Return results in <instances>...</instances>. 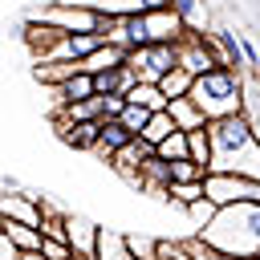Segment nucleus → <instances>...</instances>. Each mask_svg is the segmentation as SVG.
Instances as JSON below:
<instances>
[{
    "label": "nucleus",
    "mask_w": 260,
    "mask_h": 260,
    "mask_svg": "<svg viewBox=\"0 0 260 260\" xmlns=\"http://www.w3.org/2000/svg\"><path fill=\"white\" fill-rule=\"evenodd\" d=\"M207 244L236 260H260V203H228L199 232Z\"/></svg>",
    "instance_id": "f257e3e1"
},
{
    "label": "nucleus",
    "mask_w": 260,
    "mask_h": 260,
    "mask_svg": "<svg viewBox=\"0 0 260 260\" xmlns=\"http://www.w3.org/2000/svg\"><path fill=\"white\" fill-rule=\"evenodd\" d=\"M191 98L203 106L207 122L228 118V114H240V110H244V69L215 65V69L199 73L195 85H191Z\"/></svg>",
    "instance_id": "f03ea898"
},
{
    "label": "nucleus",
    "mask_w": 260,
    "mask_h": 260,
    "mask_svg": "<svg viewBox=\"0 0 260 260\" xmlns=\"http://www.w3.org/2000/svg\"><path fill=\"white\" fill-rule=\"evenodd\" d=\"M207 134H211V150H215L211 171H223V167H228V162H232L248 142H256V138H260V130H256V122L248 118V110L207 122Z\"/></svg>",
    "instance_id": "7ed1b4c3"
},
{
    "label": "nucleus",
    "mask_w": 260,
    "mask_h": 260,
    "mask_svg": "<svg viewBox=\"0 0 260 260\" xmlns=\"http://www.w3.org/2000/svg\"><path fill=\"white\" fill-rule=\"evenodd\" d=\"M32 20L53 24V28H61V32H98V37H106L110 24H114V16L93 12V8H85V4H77V0H53V4H45L41 12H32Z\"/></svg>",
    "instance_id": "20e7f679"
},
{
    "label": "nucleus",
    "mask_w": 260,
    "mask_h": 260,
    "mask_svg": "<svg viewBox=\"0 0 260 260\" xmlns=\"http://www.w3.org/2000/svg\"><path fill=\"white\" fill-rule=\"evenodd\" d=\"M142 81H162L171 69H179V41L175 45H142V49H130V61H126Z\"/></svg>",
    "instance_id": "39448f33"
},
{
    "label": "nucleus",
    "mask_w": 260,
    "mask_h": 260,
    "mask_svg": "<svg viewBox=\"0 0 260 260\" xmlns=\"http://www.w3.org/2000/svg\"><path fill=\"white\" fill-rule=\"evenodd\" d=\"M207 199H215L219 207L228 203H260V179H244V175H207Z\"/></svg>",
    "instance_id": "423d86ee"
},
{
    "label": "nucleus",
    "mask_w": 260,
    "mask_h": 260,
    "mask_svg": "<svg viewBox=\"0 0 260 260\" xmlns=\"http://www.w3.org/2000/svg\"><path fill=\"white\" fill-rule=\"evenodd\" d=\"M179 65L191 69L195 77L207 73V69H215V65H223V61H219V49H215V41H211V32H207V37H203V32H187V37L179 41Z\"/></svg>",
    "instance_id": "0eeeda50"
},
{
    "label": "nucleus",
    "mask_w": 260,
    "mask_h": 260,
    "mask_svg": "<svg viewBox=\"0 0 260 260\" xmlns=\"http://www.w3.org/2000/svg\"><path fill=\"white\" fill-rule=\"evenodd\" d=\"M45 211L49 203L28 195V191H16V195H0V215L4 219H16V223H28V228H41L45 223Z\"/></svg>",
    "instance_id": "6e6552de"
},
{
    "label": "nucleus",
    "mask_w": 260,
    "mask_h": 260,
    "mask_svg": "<svg viewBox=\"0 0 260 260\" xmlns=\"http://www.w3.org/2000/svg\"><path fill=\"white\" fill-rule=\"evenodd\" d=\"M146 28H150V45H175V41H183V37L191 32L187 20L175 12V4H171V8L146 12Z\"/></svg>",
    "instance_id": "1a4fd4ad"
},
{
    "label": "nucleus",
    "mask_w": 260,
    "mask_h": 260,
    "mask_svg": "<svg viewBox=\"0 0 260 260\" xmlns=\"http://www.w3.org/2000/svg\"><path fill=\"white\" fill-rule=\"evenodd\" d=\"M154 154H158V150H154V146H150L146 138H134V142H130L126 150H118V154L110 158V167H114V171H118L122 179L138 183V179H142V167H146V162H150Z\"/></svg>",
    "instance_id": "9d476101"
},
{
    "label": "nucleus",
    "mask_w": 260,
    "mask_h": 260,
    "mask_svg": "<svg viewBox=\"0 0 260 260\" xmlns=\"http://www.w3.org/2000/svg\"><path fill=\"white\" fill-rule=\"evenodd\" d=\"M93 12H106V16H134V12H154V8H171L175 0H77Z\"/></svg>",
    "instance_id": "9b49d317"
},
{
    "label": "nucleus",
    "mask_w": 260,
    "mask_h": 260,
    "mask_svg": "<svg viewBox=\"0 0 260 260\" xmlns=\"http://www.w3.org/2000/svg\"><path fill=\"white\" fill-rule=\"evenodd\" d=\"M53 98H57V110L73 106V102H89V98H98V81H93V73H73L69 81L53 85Z\"/></svg>",
    "instance_id": "f8f14e48"
},
{
    "label": "nucleus",
    "mask_w": 260,
    "mask_h": 260,
    "mask_svg": "<svg viewBox=\"0 0 260 260\" xmlns=\"http://www.w3.org/2000/svg\"><path fill=\"white\" fill-rule=\"evenodd\" d=\"M130 142H134V134H130V130H126V126H122L118 118H106V122H102V138H98V146H93V154L110 162V158H114L118 150H126Z\"/></svg>",
    "instance_id": "ddd939ff"
},
{
    "label": "nucleus",
    "mask_w": 260,
    "mask_h": 260,
    "mask_svg": "<svg viewBox=\"0 0 260 260\" xmlns=\"http://www.w3.org/2000/svg\"><path fill=\"white\" fill-rule=\"evenodd\" d=\"M126 61H130V49H122V45H110V41H106L102 49H93V53L81 61V73H93V77H98V73L118 69V65H126Z\"/></svg>",
    "instance_id": "4468645a"
},
{
    "label": "nucleus",
    "mask_w": 260,
    "mask_h": 260,
    "mask_svg": "<svg viewBox=\"0 0 260 260\" xmlns=\"http://www.w3.org/2000/svg\"><path fill=\"white\" fill-rule=\"evenodd\" d=\"M57 130L73 150H89V154H93V146L102 138V122H57Z\"/></svg>",
    "instance_id": "2eb2a0df"
},
{
    "label": "nucleus",
    "mask_w": 260,
    "mask_h": 260,
    "mask_svg": "<svg viewBox=\"0 0 260 260\" xmlns=\"http://www.w3.org/2000/svg\"><path fill=\"white\" fill-rule=\"evenodd\" d=\"M53 122H106V98H89V102H73V106H61L53 114Z\"/></svg>",
    "instance_id": "dca6fc26"
},
{
    "label": "nucleus",
    "mask_w": 260,
    "mask_h": 260,
    "mask_svg": "<svg viewBox=\"0 0 260 260\" xmlns=\"http://www.w3.org/2000/svg\"><path fill=\"white\" fill-rule=\"evenodd\" d=\"M93 81H98V93H126V98H130V89H134L142 77H138L130 65H118V69H106V73H98Z\"/></svg>",
    "instance_id": "f3484780"
},
{
    "label": "nucleus",
    "mask_w": 260,
    "mask_h": 260,
    "mask_svg": "<svg viewBox=\"0 0 260 260\" xmlns=\"http://www.w3.org/2000/svg\"><path fill=\"white\" fill-rule=\"evenodd\" d=\"M171 118H175L179 130H203V126H207V114H203V106H199L191 93L171 102Z\"/></svg>",
    "instance_id": "a211bd4d"
},
{
    "label": "nucleus",
    "mask_w": 260,
    "mask_h": 260,
    "mask_svg": "<svg viewBox=\"0 0 260 260\" xmlns=\"http://www.w3.org/2000/svg\"><path fill=\"white\" fill-rule=\"evenodd\" d=\"M98 232H102V228H93L89 219H73V215H69V244H73V252H77L81 260H93V252H98Z\"/></svg>",
    "instance_id": "6ab92c4d"
},
{
    "label": "nucleus",
    "mask_w": 260,
    "mask_h": 260,
    "mask_svg": "<svg viewBox=\"0 0 260 260\" xmlns=\"http://www.w3.org/2000/svg\"><path fill=\"white\" fill-rule=\"evenodd\" d=\"M211 41H215V49H219V61H223V65H232V69H248L244 45H240V37H236L232 28H215V32H211Z\"/></svg>",
    "instance_id": "aec40b11"
},
{
    "label": "nucleus",
    "mask_w": 260,
    "mask_h": 260,
    "mask_svg": "<svg viewBox=\"0 0 260 260\" xmlns=\"http://www.w3.org/2000/svg\"><path fill=\"white\" fill-rule=\"evenodd\" d=\"M219 175H244V179H260V138H256V142H248V146H244V150H240V154H236V158H232V162H228Z\"/></svg>",
    "instance_id": "412c9836"
},
{
    "label": "nucleus",
    "mask_w": 260,
    "mask_h": 260,
    "mask_svg": "<svg viewBox=\"0 0 260 260\" xmlns=\"http://www.w3.org/2000/svg\"><path fill=\"white\" fill-rule=\"evenodd\" d=\"M130 102H134V106H146V110H154V114H158V110H171V98L162 93L158 81H138V85L130 89Z\"/></svg>",
    "instance_id": "4be33fe9"
},
{
    "label": "nucleus",
    "mask_w": 260,
    "mask_h": 260,
    "mask_svg": "<svg viewBox=\"0 0 260 260\" xmlns=\"http://www.w3.org/2000/svg\"><path fill=\"white\" fill-rule=\"evenodd\" d=\"M0 232H4L8 240H16L24 252H41V244H45V232H41V228L16 223V219H4V223H0Z\"/></svg>",
    "instance_id": "5701e85b"
},
{
    "label": "nucleus",
    "mask_w": 260,
    "mask_h": 260,
    "mask_svg": "<svg viewBox=\"0 0 260 260\" xmlns=\"http://www.w3.org/2000/svg\"><path fill=\"white\" fill-rule=\"evenodd\" d=\"M158 85H162V93H167V98L175 102V98H187V93H191V85H195V73L179 65V69H171V73H167V77H162Z\"/></svg>",
    "instance_id": "b1692460"
},
{
    "label": "nucleus",
    "mask_w": 260,
    "mask_h": 260,
    "mask_svg": "<svg viewBox=\"0 0 260 260\" xmlns=\"http://www.w3.org/2000/svg\"><path fill=\"white\" fill-rule=\"evenodd\" d=\"M179 126H175V118H171V110H158L154 118H150V126L142 130V138L150 142V146H158V142H167L171 134H175Z\"/></svg>",
    "instance_id": "393cba45"
},
{
    "label": "nucleus",
    "mask_w": 260,
    "mask_h": 260,
    "mask_svg": "<svg viewBox=\"0 0 260 260\" xmlns=\"http://www.w3.org/2000/svg\"><path fill=\"white\" fill-rule=\"evenodd\" d=\"M158 150V158L162 162H175V158H191V138H187V130H175L167 142H158L154 146Z\"/></svg>",
    "instance_id": "a878e982"
},
{
    "label": "nucleus",
    "mask_w": 260,
    "mask_h": 260,
    "mask_svg": "<svg viewBox=\"0 0 260 260\" xmlns=\"http://www.w3.org/2000/svg\"><path fill=\"white\" fill-rule=\"evenodd\" d=\"M203 195H207V183H171V187H167V199L179 203V207H191V203H199Z\"/></svg>",
    "instance_id": "bb28decb"
},
{
    "label": "nucleus",
    "mask_w": 260,
    "mask_h": 260,
    "mask_svg": "<svg viewBox=\"0 0 260 260\" xmlns=\"http://www.w3.org/2000/svg\"><path fill=\"white\" fill-rule=\"evenodd\" d=\"M150 118H154V110H146V106H134V102H130V106L122 110V118H118V122H122L134 138H142V130L150 126Z\"/></svg>",
    "instance_id": "cd10ccee"
},
{
    "label": "nucleus",
    "mask_w": 260,
    "mask_h": 260,
    "mask_svg": "<svg viewBox=\"0 0 260 260\" xmlns=\"http://www.w3.org/2000/svg\"><path fill=\"white\" fill-rule=\"evenodd\" d=\"M175 12L187 20V28H191V32L207 24V8H203V0H175Z\"/></svg>",
    "instance_id": "c85d7f7f"
},
{
    "label": "nucleus",
    "mask_w": 260,
    "mask_h": 260,
    "mask_svg": "<svg viewBox=\"0 0 260 260\" xmlns=\"http://www.w3.org/2000/svg\"><path fill=\"white\" fill-rule=\"evenodd\" d=\"M187 215H191V219H195V223H199V232H203V228H207V223H211V219H215V215H219V203H215V199H207V195H203V199H199V203H191V207H187Z\"/></svg>",
    "instance_id": "c756f323"
},
{
    "label": "nucleus",
    "mask_w": 260,
    "mask_h": 260,
    "mask_svg": "<svg viewBox=\"0 0 260 260\" xmlns=\"http://www.w3.org/2000/svg\"><path fill=\"white\" fill-rule=\"evenodd\" d=\"M134 260H158V240H146V236H126Z\"/></svg>",
    "instance_id": "7c9ffc66"
},
{
    "label": "nucleus",
    "mask_w": 260,
    "mask_h": 260,
    "mask_svg": "<svg viewBox=\"0 0 260 260\" xmlns=\"http://www.w3.org/2000/svg\"><path fill=\"white\" fill-rule=\"evenodd\" d=\"M240 45H244V57H248V69H260V49L248 41V37H240Z\"/></svg>",
    "instance_id": "2f4dec72"
},
{
    "label": "nucleus",
    "mask_w": 260,
    "mask_h": 260,
    "mask_svg": "<svg viewBox=\"0 0 260 260\" xmlns=\"http://www.w3.org/2000/svg\"><path fill=\"white\" fill-rule=\"evenodd\" d=\"M158 260H171V256H162V252H158Z\"/></svg>",
    "instance_id": "473e14b6"
}]
</instances>
